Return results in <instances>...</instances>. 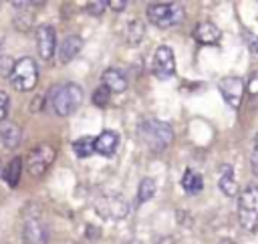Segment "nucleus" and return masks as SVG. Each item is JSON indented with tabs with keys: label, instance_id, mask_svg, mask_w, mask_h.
<instances>
[{
	"label": "nucleus",
	"instance_id": "28",
	"mask_svg": "<svg viewBox=\"0 0 258 244\" xmlns=\"http://www.w3.org/2000/svg\"><path fill=\"white\" fill-rule=\"evenodd\" d=\"M107 6L113 8V10H117V12H121V10H125L127 0H107Z\"/></svg>",
	"mask_w": 258,
	"mask_h": 244
},
{
	"label": "nucleus",
	"instance_id": "18",
	"mask_svg": "<svg viewBox=\"0 0 258 244\" xmlns=\"http://www.w3.org/2000/svg\"><path fill=\"white\" fill-rule=\"evenodd\" d=\"M20 175H22V157H14L2 171V177L4 181L10 186V188H16L18 181H20Z\"/></svg>",
	"mask_w": 258,
	"mask_h": 244
},
{
	"label": "nucleus",
	"instance_id": "17",
	"mask_svg": "<svg viewBox=\"0 0 258 244\" xmlns=\"http://www.w3.org/2000/svg\"><path fill=\"white\" fill-rule=\"evenodd\" d=\"M218 186H220V190H222L228 198H234V196L238 194V184H236V175H234L232 165L224 163V165L220 167V179H218Z\"/></svg>",
	"mask_w": 258,
	"mask_h": 244
},
{
	"label": "nucleus",
	"instance_id": "6",
	"mask_svg": "<svg viewBox=\"0 0 258 244\" xmlns=\"http://www.w3.org/2000/svg\"><path fill=\"white\" fill-rule=\"evenodd\" d=\"M22 240H24V244H48V226L36 208H34V212H30V208L24 212Z\"/></svg>",
	"mask_w": 258,
	"mask_h": 244
},
{
	"label": "nucleus",
	"instance_id": "11",
	"mask_svg": "<svg viewBox=\"0 0 258 244\" xmlns=\"http://www.w3.org/2000/svg\"><path fill=\"white\" fill-rule=\"evenodd\" d=\"M36 48L42 60H50L56 50V30L50 24H42L36 30Z\"/></svg>",
	"mask_w": 258,
	"mask_h": 244
},
{
	"label": "nucleus",
	"instance_id": "29",
	"mask_svg": "<svg viewBox=\"0 0 258 244\" xmlns=\"http://www.w3.org/2000/svg\"><path fill=\"white\" fill-rule=\"evenodd\" d=\"M248 48H250V52L258 54V36H256V34L250 36V40H248Z\"/></svg>",
	"mask_w": 258,
	"mask_h": 244
},
{
	"label": "nucleus",
	"instance_id": "13",
	"mask_svg": "<svg viewBox=\"0 0 258 244\" xmlns=\"http://www.w3.org/2000/svg\"><path fill=\"white\" fill-rule=\"evenodd\" d=\"M81 48H83V38H81L79 34H67V36L62 38L60 46H58V60H60L62 65L71 63V60L81 52Z\"/></svg>",
	"mask_w": 258,
	"mask_h": 244
},
{
	"label": "nucleus",
	"instance_id": "19",
	"mask_svg": "<svg viewBox=\"0 0 258 244\" xmlns=\"http://www.w3.org/2000/svg\"><path fill=\"white\" fill-rule=\"evenodd\" d=\"M143 36H145V26H143V22L137 20V18L129 20L127 26H125V38H127V42H129V44H139V42L143 40Z\"/></svg>",
	"mask_w": 258,
	"mask_h": 244
},
{
	"label": "nucleus",
	"instance_id": "2",
	"mask_svg": "<svg viewBox=\"0 0 258 244\" xmlns=\"http://www.w3.org/2000/svg\"><path fill=\"white\" fill-rule=\"evenodd\" d=\"M137 133L151 151H163L173 139L171 125L159 119H143L137 125Z\"/></svg>",
	"mask_w": 258,
	"mask_h": 244
},
{
	"label": "nucleus",
	"instance_id": "12",
	"mask_svg": "<svg viewBox=\"0 0 258 244\" xmlns=\"http://www.w3.org/2000/svg\"><path fill=\"white\" fill-rule=\"evenodd\" d=\"M194 38L200 42V44H218L220 38H222V30L210 22V20H202L196 24L194 28Z\"/></svg>",
	"mask_w": 258,
	"mask_h": 244
},
{
	"label": "nucleus",
	"instance_id": "30",
	"mask_svg": "<svg viewBox=\"0 0 258 244\" xmlns=\"http://www.w3.org/2000/svg\"><path fill=\"white\" fill-rule=\"evenodd\" d=\"M129 244H143V242H139V240H131Z\"/></svg>",
	"mask_w": 258,
	"mask_h": 244
},
{
	"label": "nucleus",
	"instance_id": "21",
	"mask_svg": "<svg viewBox=\"0 0 258 244\" xmlns=\"http://www.w3.org/2000/svg\"><path fill=\"white\" fill-rule=\"evenodd\" d=\"M155 192H157L155 179H151V177H143L141 184H139V188H137V202H139V204L149 202V200L155 196Z\"/></svg>",
	"mask_w": 258,
	"mask_h": 244
},
{
	"label": "nucleus",
	"instance_id": "26",
	"mask_svg": "<svg viewBox=\"0 0 258 244\" xmlns=\"http://www.w3.org/2000/svg\"><path fill=\"white\" fill-rule=\"evenodd\" d=\"M250 165H252L254 175H258V135L254 137V145H252V151H250Z\"/></svg>",
	"mask_w": 258,
	"mask_h": 244
},
{
	"label": "nucleus",
	"instance_id": "25",
	"mask_svg": "<svg viewBox=\"0 0 258 244\" xmlns=\"http://www.w3.org/2000/svg\"><path fill=\"white\" fill-rule=\"evenodd\" d=\"M8 111H10V99L4 91H0V121H6Z\"/></svg>",
	"mask_w": 258,
	"mask_h": 244
},
{
	"label": "nucleus",
	"instance_id": "8",
	"mask_svg": "<svg viewBox=\"0 0 258 244\" xmlns=\"http://www.w3.org/2000/svg\"><path fill=\"white\" fill-rule=\"evenodd\" d=\"M54 155H56V151L48 143H40V145L32 147L26 155V171L34 177L42 175L50 167V163L54 161Z\"/></svg>",
	"mask_w": 258,
	"mask_h": 244
},
{
	"label": "nucleus",
	"instance_id": "16",
	"mask_svg": "<svg viewBox=\"0 0 258 244\" xmlns=\"http://www.w3.org/2000/svg\"><path fill=\"white\" fill-rule=\"evenodd\" d=\"M101 85H105L111 93H123L127 89V77L119 69H107L101 75Z\"/></svg>",
	"mask_w": 258,
	"mask_h": 244
},
{
	"label": "nucleus",
	"instance_id": "9",
	"mask_svg": "<svg viewBox=\"0 0 258 244\" xmlns=\"http://www.w3.org/2000/svg\"><path fill=\"white\" fill-rule=\"evenodd\" d=\"M218 89L224 97V101L232 107V109H238L240 103H242V97H244V81L240 77H224L220 79L218 83Z\"/></svg>",
	"mask_w": 258,
	"mask_h": 244
},
{
	"label": "nucleus",
	"instance_id": "1",
	"mask_svg": "<svg viewBox=\"0 0 258 244\" xmlns=\"http://www.w3.org/2000/svg\"><path fill=\"white\" fill-rule=\"evenodd\" d=\"M52 111L58 115V117H69L73 115L81 103H83V89L77 85V83H64V85H58L50 91V99H48Z\"/></svg>",
	"mask_w": 258,
	"mask_h": 244
},
{
	"label": "nucleus",
	"instance_id": "14",
	"mask_svg": "<svg viewBox=\"0 0 258 244\" xmlns=\"http://www.w3.org/2000/svg\"><path fill=\"white\" fill-rule=\"evenodd\" d=\"M117 145H119V135L113 129H105L101 135L95 137V153L99 155L111 157L117 151Z\"/></svg>",
	"mask_w": 258,
	"mask_h": 244
},
{
	"label": "nucleus",
	"instance_id": "24",
	"mask_svg": "<svg viewBox=\"0 0 258 244\" xmlns=\"http://www.w3.org/2000/svg\"><path fill=\"white\" fill-rule=\"evenodd\" d=\"M105 8H107V2H105V0H93V2H89V4L85 6V10H87L89 14H93V16H101V14L105 12Z\"/></svg>",
	"mask_w": 258,
	"mask_h": 244
},
{
	"label": "nucleus",
	"instance_id": "3",
	"mask_svg": "<svg viewBox=\"0 0 258 244\" xmlns=\"http://www.w3.org/2000/svg\"><path fill=\"white\" fill-rule=\"evenodd\" d=\"M238 222L246 232L258 228V186L248 184L238 194Z\"/></svg>",
	"mask_w": 258,
	"mask_h": 244
},
{
	"label": "nucleus",
	"instance_id": "20",
	"mask_svg": "<svg viewBox=\"0 0 258 244\" xmlns=\"http://www.w3.org/2000/svg\"><path fill=\"white\" fill-rule=\"evenodd\" d=\"M181 188L187 194H198L204 188V177L198 171H194V169H185V173L181 177Z\"/></svg>",
	"mask_w": 258,
	"mask_h": 244
},
{
	"label": "nucleus",
	"instance_id": "22",
	"mask_svg": "<svg viewBox=\"0 0 258 244\" xmlns=\"http://www.w3.org/2000/svg\"><path fill=\"white\" fill-rule=\"evenodd\" d=\"M73 151L77 153V157H89L91 153H95V139L91 137H79L73 141Z\"/></svg>",
	"mask_w": 258,
	"mask_h": 244
},
{
	"label": "nucleus",
	"instance_id": "23",
	"mask_svg": "<svg viewBox=\"0 0 258 244\" xmlns=\"http://www.w3.org/2000/svg\"><path fill=\"white\" fill-rule=\"evenodd\" d=\"M109 97H111V91H109L105 85H101V87H97V89L93 91V103H95L97 107H105V105L109 103Z\"/></svg>",
	"mask_w": 258,
	"mask_h": 244
},
{
	"label": "nucleus",
	"instance_id": "27",
	"mask_svg": "<svg viewBox=\"0 0 258 244\" xmlns=\"http://www.w3.org/2000/svg\"><path fill=\"white\" fill-rule=\"evenodd\" d=\"M248 93H250V97H258V75H254L248 81Z\"/></svg>",
	"mask_w": 258,
	"mask_h": 244
},
{
	"label": "nucleus",
	"instance_id": "15",
	"mask_svg": "<svg viewBox=\"0 0 258 244\" xmlns=\"http://www.w3.org/2000/svg\"><path fill=\"white\" fill-rule=\"evenodd\" d=\"M20 139H22V131H20V127L14 121H8V119L0 121V141H2V145L6 149L18 147Z\"/></svg>",
	"mask_w": 258,
	"mask_h": 244
},
{
	"label": "nucleus",
	"instance_id": "10",
	"mask_svg": "<svg viewBox=\"0 0 258 244\" xmlns=\"http://www.w3.org/2000/svg\"><path fill=\"white\" fill-rule=\"evenodd\" d=\"M153 73L159 79H169L175 75V56L173 50L165 44L157 46L153 52Z\"/></svg>",
	"mask_w": 258,
	"mask_h": 244
},
{
	"label": "nucleus",
	"instance_id": "7",
	"mask_svg": "<svg viewBox=\"0 0 258 244\" xmlns=\"http://www.w3.org/2000/svg\"><path fill=\"white\" fill-rule=\"evenodd\" d=\"M93 208L105 220H123L129 214V204L121 194H101Z\"/></svg>",
	"mask_w": 258,
	"mask_h": 244
},
{
	"label": "nucleus",
	"instance_id": "4",
	"mask_svg": "<svg viewBox=\"0 0 258 244\" xmlns=\"http://www.w3.org/2000/svg\"><path fill=\"white\" fill-rule=\"evenodd\" d=\"M185 16V10L177 2H151L147 6V18L159 28L177 26Z\"/></svg>",
	"mask_w": 258,
	"mask_h": 244
},
{
	"label": "nucleus",
	"instance_id": "5",
	"mask_svg": "<svg viewBox=\"0 0 258 244\" xmlns=\"http://www.w3.org/2000/svg\"><path fill=\"white\" fill-rule=\"evenodd\" d=\"M10 83L16 91L24 93V91H32L38 83V67L34 63V58L30 56H22L14 63L12 73H10Z\"/></svg>",
	"mask_w": 258,
	"mask_h": 244
}]
</instances>
